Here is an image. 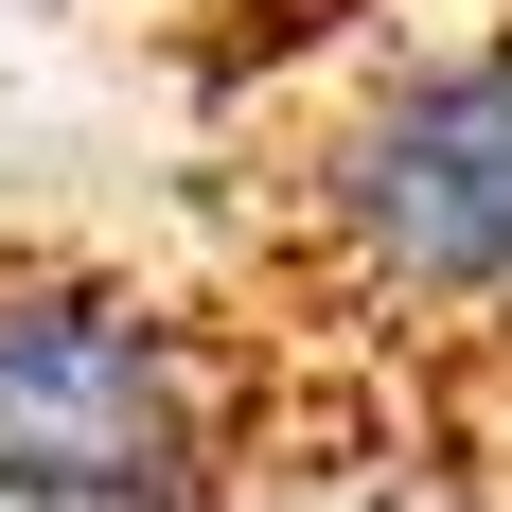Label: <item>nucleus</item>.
I'll use <instances>...</instances> for the list:
<instances>
[{
	"instance_id": "1",
	"label": "nucleus",
	"mask_w": 512,
	"mask_h": 512,
	"mask_svg": "<svg viewBox=\"0 0 512 512\" xmlns=\"http://www.w3.org/2000/svg\"><path fill=\"white\" fill-rule=\"evenodd\" d=\"M0 512H283L265 371L177 248L0 230Z\"/></svg>"
}]
</instances>
